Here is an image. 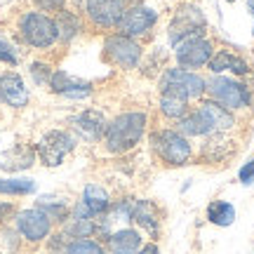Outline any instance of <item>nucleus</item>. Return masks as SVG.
<instances>
[{"instance_id": "f257e3e1", "label": "nucleus", "mask_w": 254, "mask_h": 254, "mask_svg": "<svg viewBox=\"0 0 254 254\" xmlns=\"http://www.w3.org/2000/svg\"><path fill=\"white\" fill-rule=\"evenodd\" d=\"M146 125H148L146 111H125V113H120L118 118H113L106 125V132H104L101 141H104L109 153L113 155L127 153L141 141Z\"/></svg>"}, {"instance_id": "f03ea898", "label": "nucleus", "mask_w": 254, "mask_h": 254, "mask_svg": "<svg viewBox=\"0 0 254 254\" xmlns=\"http://www.w3.org/2000/svg\"><path fill=\"white\" fill-rule=\"evenodd\" d=\"M148 144L153 151L158 163L167 165V167H182L193 160V146L182 132L163 127V129H153L148 134Z\"/></svg>"}, {"instance_id": "7ed1b4c3", "label": "nucleus", "mask_w": 254, "mask_h": 254, "mask_svg": "<svg viewBox=\"0 0 254 254\" xmlns=\"http://www.w3.org/2000/svg\"><path fill=\"white\" fill-rule=\"evenodd\" d=\"M205 94L209 99L221 104L228 111H247L252 106V87L240 78H231V75H209L205 78Z\"/></svg>"}, {"instance_id": "20e7f679", "label": "nucleus", "mask_w": 254, "mask_h": 254, "mask_svg": "<svg viewBox=\"0 0 254 254\" xmlns=\"http://www.w3.org/2000/svg\"><path fill=\"white\" fill-rule=\"evenodd\" d=\"M17 33L19 40L26 47H33V50H50L55 43H59L55 17H50L45 12H38V9L24 12L19 17Z\"/></svg>"}, {"instance_id": "39448f33", "label": "nucleus", "mask_w": 254, "mask_h": 254, "mask_svg": "<svg viewBox=\"0 0 254 254\" xmlns=\"http://www.w3.org/2000/svg\"><path fill=\"white\" fill-rule=\"evenodd\" d=\"M104 62L116 66L120 71H129V68H136L141 64V57H144V47L139 40L129 36H123V33H109L104 38Z\"/></svg>"}, {"instance_id": "423d86ee", "label": "nucleus", "mask_w": 254, "mask_h": 254, "mask_svg": "<svg viewBox=\"0 0 254 254\" xmlns=\"http://www.w3.org/2000/svg\"><path fill=\"white\" fill-rule=\"evenodd\" d=\"M174 47V57H177V64L186 68V71H198L202 66H207L209 59L214 57V43L212 38H207L205 33H198V36H190L179 40Z\"/></svg>"}, {"instance_id": "0eeeda50", "label": "nucleus", "mask_w": 254, "mask_h": 254, "mask_svg": "<svg viewBox=\"0 0 254 254\" xmlns=\"http://www.w3.org/2000/svg\"><path fill=\"white\" fill-rule=\"evenodd\" d=\"M155 24H158V9L146 5V2H139V5H127L125 14L120 17L118 26H116V33H123V36H129L139 40V38H146L153 33Z\"/></svg>"}, {"instance_id": "6e6552de", "label": "nucleus", "mask_w": 254, "mask_h": 254, "mask_svg": "<svg viewBox=\"0 0 254 254\" xmlns=\"http://www.w3.org/2000/svg\"><path fill=\"white\" fill-rule=\"evenodd\" d=\"M73 148H75V136L68 129H50L36 144V155L45 167H59Z\"/></svg>"}, {"instance_id": "1a4fd4ad", "label": "nucleus", "mask_w": 254, "mask_h": 254, "mask_svg": "<svg viewBox=\"0 0 254 254\" xmlns=\"http://www.w3.org/2000/svg\"><path fill=\"white\" fill-rule=\"evenodd\" d=\"M14 228L21 236V240H26L31 245H38V243L50 238L55 224L40 207H28V209H19L14 214Z\"/></svg>"}, {"instance_id": "9d476101", "label": "nucleus", "mask_w": 254, "mask_h": 254, "mask_svg": "<svg viewBox=\"0 0 254 254\" xmlns=\"http://www.w3.org/2000/svg\"><path fill=\"white\" fill-rule=\"evenodd\" d=\"M125 9L127 0H85L82 14L97 31H116Z\"/></svg>"}, {"instance_id": "9b49d317", "label": "nucleus", "mask_w": 254, "mask_h": 254, "mask_svg": "<svg viewBox=\"0 0 254 254\" xmlns=\"http://www.w3.org/2000/svg\"><path fill=\"white\" fill-rule=\"evenodd\" d=\"M205 28H207V21H205L202 9L195 7V5H182L172 14V21L167 26V38H170L172 45H177L184 38L205 33Z\"/></svg>"}, {"instance_id": "f8f14e48", "label": "nucleus", "mask_w": 254, "mask_h": 254, "mask_svg": "<svg viewBox=\"0 0 254 254\" xmlns=\"http://www.w3.org/2000/svg\"><path fill=\"white\" fill-rule=\"evenodd\" d=\"M160 85H174V87H182L186 94L190 97V101L202 99L205 94V78L198 71H186L182 66H172V68H165L160 73Z\"/></svg>"}, {"instance_id": "ddd939ff", "label": "nucleus", "mask_w": 254, "mask_h": 254, "mask_svg": "<svg viewBox=\"0 0 254 254\" xmlns=\"http://www.w3.org/2000/svg\"><path fill=\"white\" fill-rule=\"evenodd\" d=\"M198 113L205 118V123L209 125V129H212V134H228V132H233L238 125L236 116H233V111L224 109L221 104H217V101H212L207 97V99H200L198 101Z\"/></svg>"}, {"instance_id": "4468645a", "label": "nucleus", "mask_w": 254, "mask_h": 254, "mask_svg": "<svg viewBox=\"0 0 254 254\" xmlns=\"http://www.w3.org/2000/svg\"><path fill=\"white\" fill-rule=\"evenodd\" d=\"M68 125H71V129L75 132V134L80 136V139H85V141H99V139H104V132H106V116L101 113V111L97 109H85L80 111L78 116H73L71 120H68Z\"/></svg>"}, {"instance_id": "2eb2a0df", "label": "nucleus", "mask_w": 254, "mask_h": 254, "mask_svg": "<svg viewBox=\"0 0 254 254\" xmlns=\"http://www.w3.org/2000/svg\"><path fill=\"white\" fill-rule=\"evenodd\" d=\"M132 221L136 224L139 231H144L148 238H153V243L160 236V224H163V209L155 205L153 200H134L132 207Z\"/></svg>"}, {"instance_id": "dca6fc26", "label": "nucleus", "mask_w": 254, "mask_h": 254, "mask_svg": "<svg viewBox=\"0 0 254 254\" xmlns=\"http://www.w3.org/2000/svg\"><path fill=\"white\" fill-rule=\"evenodd\" d=\"M158 109L165 118L179 120L190 111V97L182 87L174 85H160V99H158Z\"/></svg>"}, {"instance_id": "f3484780", "label": "nucleus", "mask_w": 254, "mask_h": 254, "mask_svg": "<svg viewBox=\"0 0 254 254\" xmlns=\"http://www.w3.org/2000/svg\"><path fill=\"white\" fill-rule=\"evenodd\" d=\"M0 104L12 109H24L28 104V87L19 73H0Z\"/></svg>"}, {"instance_id": "a211bd4d", "label": "nucleus", "mask_w": 254, "mask_h": 254, "mask_svg": "<svg viewBox=\"0 0 254 254\" xmlns=\"http://www.w3.org/2000/svg\"><path fill=\"white\" fill-rule=\"evenodd\" d=\"M207 68L212 75H224L226 71H231L233 75H238V78H247V75L252 73V66L240 55L231 52V50H217L214 57L209 59Z\"/></svg>"}, {"instance_id": "6ab92c4d", "label": "nucleus", "mask_w": 254, "mask_h": 254, "mask_svg": "<svg viewBox=\"0 0 254 254\" xmlns=\"http://www.w3.org/2000/svg\"><path fill=\"white\" fill-rule=\"evenodd\" d=\"M106 252L109 254H136L139 247L144 245V238H141V231L132 226H123L118 231H113L109 238H106Z\"/></svg>"}, {"instance_id": "aec40b11", "label": "nucleus", "mask_w": 254, "mask_h": 254, "mask_svg": "<svg viewBox=\"0 0 254 254\" xmlns=\"http://www.w3.org/2000/svg\"><path fill=\"white\" fill-rule=\"evenodd\" d=\"M50 90L55 94H62L66 99H87L92 94V85L85 80H75L66 71H55L50 78Z\"/></svg>"}, {"instance_id": "412c9836", "label": "nucleus", "mask_w": 254, "mask_h": 254, "mask_svg": "<svg viewBox=\"0 0 254 254\" xmlns=\"http://www.w3.org/2000/svg\"><path fill=\"white\" fill-rule=\"evenodd\" d=\"M236 153V146L228 139L226 134H209L205 136V144H202V151H200V158L207 160V163H226L231 160Z\"/></svg>"}, {"instance_id": "4be33fe9", "label": "nucleus", "mask_w": 254, "mask_h": 254, "mask_svg": "<svg viewBox=\"0 0 254 254\" xmlns=\"http://www.w3.org/2000/svg\"><path fill=\"white\" fill-rule=\"evenodd\" d=\"M36 148L28 144H17L0 155V170L5 172H21L36 163Z\"/></svg>"}, {"instance_id": "5701e85b", "label": "nucleus", "mask_w": 254, "mask_h": 254, "mask_svg": "<svg viewBox=\"0 0 254 254\" xmlns=\"http://www.w3.org/2000/svg\"><path fill=\"white\" fill-rule=\"evenodd\" d=\"M55 24H57V36H59L62 45H71L73 40L82 33V28H85L82 17L75 9H68V7L62 9L59 14H55Z\"/></svg>"}, {"instance_id": "b1692460", "label": "nucleus", "mask_w": 254, "mask_h": 254, "mask_svg": "<svg viewBox=\"0 0 254 254\" xmlns=\"http://www.w3.org/2000/svg\"><path fill=\"white\" fill-rule=\"evenodd\" d=\"M82 207L90 212L92 217L97 219L101 217V214H106L111 207V195L106 189H101V186H97V184H87L85 186V190H82V198L78 200Z\"/></svg>"}, {"instance_id": "393cba45", "label": "nucleus", "mask_w": 254, "mask_h": 254, "mask_svg": "<svg viewBox=\"0 0 254 254\" xmlns=\"http://www.w3.org/2000/svg\"><path fill=\"white\" fill-rule=\"evenodd\" d=\"M177 132H182L186 139H190V136H209L212 134V129H209V125L205 123V118L198 113V109H190L184 118L177 120Z\"/></svg>"}, {"instance_id": "a878e982", "label": "nucleus", "mask_w": 254, "mask_h": 254, "mask_svg": "<svg viewBox=\"0 0 254 254\" xmlns=\"http://www.w3.org/2000/svg\"><path fill=\"white\" fill-rule=\"evenodd\" d=\"M236 219V207L226 200H214L207 207V221L214 226H231Z\"/></svg>"}, {"instance_id": "bb28decb", "label": "nucleus", "mask_w": 254, "mask_h": 254, "mask_svg": "<svg viewBox=\"0 0 254 254\" xmlns=\"http://www.w3.org/2000/svg\"><path fill=\"white\" fill-rule=\"evenodd\" d=\"M36 207L43 209L47 217L52 219V224H66L68 217H71V207L64 200H57V198H40L36 202Z\"/></svg>"}, {"instance_id": "cd10ccee", "label": "nucleus", "mask_w": 254, "mask_h": 254, "mask_svg": "<svg viewBox=\"0 0 254 254\" xmlns=\"http://www.w3.org/2000/svg\"><path fill=\"white\" fill-rule=\"evenodd\" d=\"M64 254H109L106 245L94 238H73Z\"/></svg>"}, {"instance_id": "c85d7f7f", "label": "nucleus", "mask_w": 254, "mask_h": 254, "mask_svg": "<svg viewBox=\"0 0 254 254\" xmlns=\"http://www.w3.org/2000/svg\"><path fill=\"white\" fill-rule=\"evenodd\" d=\"M36 184L31 179H0V193L5 195H26L33 193Z\"/></svg>"}, {"instance_id": "c756f323", "label": "nucleus", "mask_w": 254, "mask_h": 254, "mask_svg": "<svg viewBox=\"0 0 254 254\" xmlns=\"http://www.w3.org/2000/svg\"><path fill=\"white\" fill-rule=\"evenodd\" d=\"M31 78H33V82L36 85H50V78H52V66L45 62H33L31 64Z\"/></svg>"}, {"instance_id": "7c9ffc66", "label": "nucleus", "mask_w": 254, "mask_h": 254, "mask_svg": "<svg viewBox=\"0 0 254 254\" xmlns=\"http://www.w3.org/2000/svg\"><path fill=\"white\" fill-rule=\"evenodd\" d=\"M68 243H71V238L66 236L64 231L50 233V238H47V250H50V254H64L66 247H68Z\"/></svg>"}, {"instance_id": "2f4dec72", "label": "nucleus", "mask_w": 254, "mask_h": 254, "mask_svg": "<svg viewBox=\"0 0 254 254\" xmlns=\"http://www.w3.org/2000/svg\"><path fill=\"white\" fill-rule=\"evenodd\" d=\"M68 0H33V5L38 7V12H45V14H59L62 9H66Z\"/></svg>"}, {"instance_id": "473e14b6", "label": "nucleus", "mask_w": 254, "mask_h": 254, "mask_svg": "<svg viewBox=\"0 0 254 254\" xmlns=\"http://www.w3.org/2000/svg\"><path fill=\"white\" fill-rule=\"evenodd\" d=\"M0 64H7V66H17L19 55L14 45H9L7 40H0Z\"/></svg>"}, {"instance_id": "72a5a7b5", "label": "nucleus", "mask_w": 254, "mask_h": 254, "mask_svg": "<svg viewBox=\"0 0 254 254\" xmlns=\"http://www.w3.org/2000/svg\"><path fill=\"white\" fill-rule=\"evenodd\" d=\"M2 240H5V245H7L9 252H17V250H19V243H21V236L17 233V228H5Z\"/></svg>"}, {"instance_id": "f704fd0d", "label": "nucleus", "mask_w": 254, "mask_h": 254, "mask_svg": "<svg viewBox=\"0 0 254 254\" xmlns=\"http://www.w3.org/2000/svg\"><path fill=\"white\" fill-rule=\"evenodd\" d=\"M238 179L243 184H252L254 182V158L250 160V163H245L243 167H240V172H238Z\"/></svg>"}, {"instance_id": "c9c22d12", "label": "nucleus", "mask_w": 254, "mask_h": 254, "mask_svg": "<svg viewBox=\"0 0 254 254\" xmlns=\"http://www.w3.org/2000/svg\"><path fill=\"white\" fill-rule=\"evenodd\" d=\"M14 214H17V205L14 202H0V224L12 219Z\"/></svg>"}, {"instance_id": "e433bc0d", "label": "nucleus", "mask_w": 254, "mask_h": 254, "mask_svg": "<svg viewBox=\"0 0 254 254\" xmlns=\"http://www.w3.org/2000/svg\"><path fill=\"white\" fill-rule=\"evenodd\" d=\"M136 254H160V247H158V243H144Z\"/></svg>"}, {"instance_id": "4c0bfd02", "label": "nucleus", "mask_w": 254, "mask_h": 254, "mask_svg": "<svg viewBox=\"0 0 254 254\" xmlns=\"http://www.w3.org/2000/svg\"><path fill=\"white\" fill-rule=\"evenodd\" d=\"M71 2H73V7H75V12L85 7V0H71Z\"/></svg>"}, {"instance_id": "58836bf2", "label": "nucleus", "mask_w": 254, "mask_h": 254, "mask_svg": "<svg viewBox=\"0 0 254 254\" xmlns=\"http://www.w3.org/2000/svg\"><path fill=\"white\" fill-rule=\"evenodd\" d=\"M139 2H144V0H127V5H139Z\"/></svg>"}, {"instance_id": "ea45409f", "label": "nucleus", "mask_w": 254, "mask_h": 254, "mask_svg": "<svg viewBox=\"0 0 254 254\" xmlns=\"http://www.w3.org/2000/svg\"><path fill=\"white\" fill-rule=\"evenodd\" d=\"M247 5H250V9H252V17H254V0H250ZM252 33H254V31H252Z\"/></svg>"}, {"instance_id": "a19ab883", "label": "nucleus", "mask_w": 254, "mask_h": 254, "mask_svg": "<svg viewBox=\"0 0 254 254\" xmlns=\"http://www.w3.org/2000/svg\"><path fill=\"white\" fill-rule=\"evenodd\" d=\"M226 2H236V0H226Z\"/></svg>"}, {"instance_id": "79ce46f5", "label": "nucleus", "mask_w": 254, "mask_h": 254, "mask_svg": "<svg viewBox=\"0 0 254 254\" xmlns=\"http://www.w3.org/2000/svg\"><path fill=\"white\" fill-rule=\"evenodd\" d=\"M252 254H254V252H252Z\"/></svg>"}]
</instances>
